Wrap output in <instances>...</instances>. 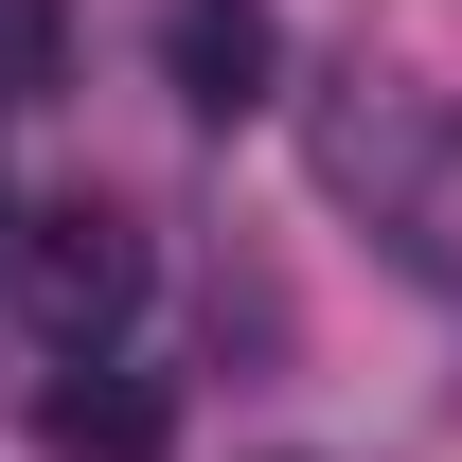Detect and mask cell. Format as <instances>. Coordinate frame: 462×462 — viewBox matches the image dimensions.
<instances>
[{
	"mask_svg": "<svg viewBox=\"0 0 462 462\" xmlns=\"http://www.w3.org/2000/svg\"><path fill=\"white\" fill-rule=\"evenodd\" d=\"M18 302H36L54 338H107L125 302H143V231H125L107 196H54V214L18 231Z\"/></svg>",
	"mask_w": 462,
	"mask_h": 462,
	"instance_id": "1",
	"label": "cell"
},
{
	"mask_svg": "<svg viewBox=\"0 0 462 462\" xmlns=\"http://www.w3.org/2000/svg\"><path fill=\"white\" fill-rule=\"evenodd\" d=\"M36 427H54V462H161V445H178L161 374H125V356H89V338H71V374H54Z\"/></svg>",
	"mask_w": 462,
	"mask_h": 462,
	"instance_id": "2",
	"label": "cell"
},
{
	"mask_svg": "<svg viewBox=\"0 0 462 462\" xmlns=\"http://www.w3.org/2000/svg\"><path fill=\"white\" fill-rule=\"evenodd\" d=\"M178 107H267V0H178Z\"/></svg>",
	"mask_w": 462,
	"mask_h": 462,
	"instance_id": "3",
	"label": "cell"
},
{
	"mask_svg": "<svg viewBox=\"0 0 462 462\" xmlns=\"http://www.w3.org/2000/svg\"><path fill=\"white\" fill-rule=\"evenodd\" d=\"M54 71H71V18L54 0H0V107H36Z\"/></svg>",
	"mask_w": 462,
	"mask_h": 462,
	"instance_id": "4",
	"label": "cell"
},
{
	"mask_svg": "<svg viewBox=\"0 0 462 462\" xmlns=\"http://www.w3.org/2000/svg\"><path fill=\"white\" fill-rule=\"evenodd\" d=\"M409 249H427V267H445V285H462V125H445V178L409 196Z\"/></svg>",
	"mask_w": 462,
	"mask_h": 462,
	"instance_id": "5",
	"label": "cell"
}]
</instances>
